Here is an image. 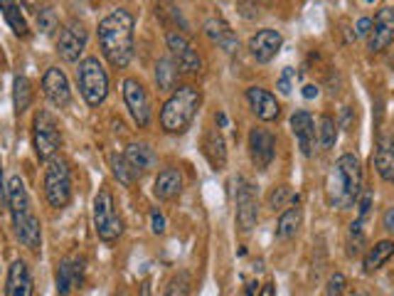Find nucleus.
<instances>
[{"instance_id":"nucleus-34","label":"nucleus","mask_w":394,"mask_h":296,"mask_svg":"<svg viewBox=\"0 0 394 296\" xmlns=\"http://www.w3.org/2000/svg\"><path fill=\"white\" fill-rule=\"evenodd\" d=\"M288 202H298V195H293L288 185H278V188L274 190L271 195H269V205H271L274 210H278V207H286Z\"/></svg>"},{"instance_id":"nucleus-26","label":"nucleus","mask_w":394,"mask_h":296,"mask_svg":"<svg viewBox=\"0 0 394 296\" xmlns=\"http://www.w3.org/2000/svg\"><path fill=\"white\" fill-rule=\"evenodd\" d=\"M178 77H180V70L170 57L158 60V65H155V82H158V89L175 92L178 89Z\"/></svg>"},{"instance_id":"nucleus-35","label":"nucleus","mask_w":394,"mask_h":296,"mask_svg":"<svg viewBox=\"0 0 394 296\" xmlns=\"http://www.w3.org/2000/svg\"><path fill=\"white\" fill-rule=\"evenodd\" d=\"M57 25H60V20H57V13L52 8H43L38 13V30L43 35H52L57 30Z\"/></svg>"},{"instance_id":"nucleus-33","label":"nucleus","mask_w":394,"mask_h":296,"mask_svg":"<svg viewBox=\"0 0 394 296\" xmlns=\"http://www.w3.org/2000/svg\"><path fill=\"white\" fill-rule=\"evenodd\" d=\"M190 292H193V277L188 272H178L168 282L163 296H190Z\"/></svg>"},{"instance_id":"nucleus-13","label":"nucleus","mask_w":394,"mask_h":296,"mask_svg":"<svg viewBox=\"0 0 394 296\" xmlns=\"http://www.w3.org/2000/svg\"><path fill=\"white\" fill-rule=\"evenodd\" d=\"M249 155H252V163L259 170H266L271 165L274 155H276V136L269 128L254 126L249 131Z\"/></svg>"},{"instance_id":"nucleus-16","label":"nucleus","mask_w":394,"mask_h":296,"mask_svg":"<svg viewBox=\"0 0 394 296\" xmlns=\"http://www.w3.org/2000/svg\"><path fill=\"white\" fill-rule=\"evenodd\" d=\"M43 92L47 97V102L52 106H67L72 102V89H69V80L67 75L60 70V67H50L43 77Z\"/></svg>"},{"instance_id":"nucleus-10","label":"nucleus","mask_w":394,"mask_h":296,"mask_svg":"<svg viewBox=\"0 0 394 296\" xmlns=\"http://www.w3.org/2000/svg\"><path fill=\"white\" fill-rule=\"evenodd\" d=\"M165 45H168L170 60L178 65L180 75H197V72L202 70L200 55H197V52L193 50V45H190L180 33H175L173 30V33L165 35Z\"/></svg>"},{"instance_id":"nucleus-4","label":"nucleus","mask_w":394,"mask_h":296,"mask_svg":"<svg viewBox=\"0 0 394 296\" xmlns=\"http://www.w3.org/2000/svg\"><path fill=\"white\" fill-rule=\"evenodd\" d=\"M200 92L195 87L185 84L178 87L173 94L168 97V102L160 109V126L165 133H185L193 124L197 109H200Z\"/></svg>"},{"instance_id":"nucleus-7","label":"nucleus","mask_w":394,"mask_h":296,"mask_svg":"<svg viewBox=\"0 0 394 296\" xmlns=\"http://www.w3.org/2000/svg\"><path fill=\"white\" fill-rule=\"evenodd\" d=\"M94 230L101 242H116L123 232V222L116 215L111 190L101 188L94 197Z\"/></svg>"},{"instance_id":"nucleus-9","label":"nucleus","mask_w":394,"mask_h":296,"mask_svg":"<svg viewBox=\"0 0 394 296\" xmlns=\"http://www.w3.org/2000/svg\"><path fill=\"white\" fill-rule=\"evenodd\" d=\"M123 102H126V109H128V114H131L133 121H136V126L146 128L150 124V116H153V111H150V99L141 82L133 80V77L123 80Z\"/></svg>"},{"instance_id":"nucleus-22","label":"nucleus","mask_w":394,"mask_h":296,"mask_svg":"<svg viewBox=\"0 0 394 296\" xmlns=\"http://www.w3.org/2000/svg\"><path fill=\"white\" fill-rule=\"evenodd\" d=\"M183 193V173L178 168H163L153 183V195L158 200H173Z\"/></svg>"},{"instance_id":"nucleus-32","label":"nucleus","mask_w":394,"mask_h":296,"mask_svg":"<svg viewBox=\"0 0 394 296\" xmlns=\"http://www.w3.org/2000/svg\"><path fill=\"white\" fill-rule=\"evenodd\" d=\"M318 141L323 148H333L335 141H338V124H335L333 116H320V128H318Z\"/></svg>"},{"instance_id":"nucleus-5","label":"nucleus","mask_w":394,"mask_h":296,"mask_svg":"<svg viewBox=\"0 0 394 296\" xmlns=\"http://www.w3.org/2000/svg\"><path fill=\"white\" fill-rule=\"evenodd\" d=\"M77 84L79 94L89 106H101L108 97V75L96 57H84L77 67Z\"/></svg>"},{"instance_id":"nucleus-41","label":"nucleus","mask_w":394,"mask_h":296,"mask_svg":"<svg viewBox=\"0 0 394 296\" xmlns=\"http://www.w3.org/2000/svg\"><path fill=\"white\" fill-rule=\"evenodd\" d=\"M382 227L394 235V207H390V210L385 212V217H382Z\"/></svg>"},{"instance_id":"nucleus-18","label":"nucleus","mask_w":394,"mask_h":296,"mask_svg":"<svg viewBox=\"0 0 394 296\" xmlns=\"http://www.w3.org/2000/svg\"><path fill=\"white\" fill-rule=\"evenodd\" d=\"M247 102L252 106V111L257 114V119L261 121H276L278 114H281V106H278L276 97L271 92L261 89V87H249L247 89Z\"/></svg>"},{"instance_id":"nucleus-2","label":"nucleus","mask_w":394,"mask_h":296,"mask_svg":"<svg viewBox=\"0 0 394 296\" xmlns=\"http://www.w3.org/2000/svg\"><path fill=\"white\" fill-rule=\"evenodd\" d=\"M8 207L10 215H13V227L18 240L30 252H38L40 245H43V225H40L38 215H35L25 180L20 175H13L8 183Z\"/></svg>"},{"instance_id":"nucleus-3","label":"nucleus","mask_w":394,"mask_h":296,"mask_svg":"<svg viewBox=\"0 0 394 296\" xmlns=\"http://www.w3.org/2000/svg\"><path fill=\"white\" fill-rule=\"evenodd\" d=\"M325 193H328L330 205L338 210H347L355 205L362 193V165L357 155H340L338 163L333 165V173L328 175Z\"/></svg>"},{"instance_id":"nucleus-27","label":"nucleus","mask_w":394,"mask_h":296,"mask_svg":"<svg viewBox=\"0 0 394 296\" xmlns=\"http://www.w3.org/2000/svg\"><path fill=\"white\" fill-rule=\"evenodd\" d=\"M394 254V242L392 240H382V242H377L375 247H370L367 249V254H365V259H362V269H365L367 274H372V272H377V269L382 267V264L387 262Z\"/></svg>"},{"instance_id":"nucleus-43","label":"nucleus","mask_w":394,"mask_h":296,"mask_svg":"<svg viewBox=\"0 0 394 296\" xmlns=\"http://www.w3.org/2000/svg\"><path fill=\"white\" fill-rule=\"evenodd\" d=\"M303 97L305 99H315V97H318V87H315V84H305L303 87Z\"/></svg>"},{"instance_id":"nucleus-28","label":"nucleus","mask_w":394,"mask_h":296,"mask_svg":"<svg viewBox=\"0 0 394 296\" xmlns=\"http://www.w3.org/2000/svg\"><path fill=\"white\" fill-rule=\"evenodd\" d=\"M30 102H33V84H30L28 77L18 75L13 82V104H15V114H25L30 109Z\"/></svg>"},{"instance_id":"nucleus-8","label":"nucleus","mask_w":394,"mask_h":296,"mask_svg":"<svg viewBox=\"0 0 394 296\" xmlns=\"http://www.w3.org/2000/svg\"><path fill=\"white\" fill-rule=\"evenodd\" d=\"M62 143L60 124L50 111H38L33 121V146L40 160H50Z\"/></svg>"},{"instance_id":"nucleus-23","label":"nucleus","mask_w":394,"mask_h":296,"mask_svg":"<svg viewBox=\"0 0 394 296\" xmlns=\"http://www.w3.org/2000/svg\"><path fill=\"white\" fill-rule=\"evenodd\" d=\"M205 35L217 45V48H222L225 52H235L237 48H240V40H237L235 30H232L230 25H227L225 20H220V18L207 20V23H205Z\"/></svg>"},{"instance_id":"nucleus-1","label":"nucleus","mask_w":394,"mask_h":296,"mask_svg":"<svg viewBox=\"0 0 394 296\" xmlns=\"http://www.w3.org/2000/svg\"><path fill=\"white\" fill-rule=\"evenodd\" d=\"M136 20L126 8H116L98 23V48L101 55L108 60V65L123 70L131 65L136 40H133Z\"/></svg>"},{"instance_id":"nucleus-15","label":"nucleus","mask_w":394,"mask_h":296,"mask_svg":"<svg viewBox=\"0 0 394 296\" xmlns=\"http://www.w3.org/2000/svg\"><path fill=\"white\" fill-rule=\"evenodd\" d=\"M81 282H84V259L81 257L62 259L60 267H57V277H55L57 294L69 296L74 289L81 287Z\"/></svg>"},{"instance_id":"nucleus-30","label":"nucleus","mask_w":394,"mask_h":296,"mask_svg":"<svg viewBox=\"0 0 394 296\" xmlns=\"http://www.w3.org/2000/svg\"><path fill=\"white\" fill-rule=\"evenodd\" d=\"M375 168L377 173H380L382 180H387V183H394V150L382 146L380 150L375 153Z\"/></svg>"},{"instance_id":"nucleus-19","label":"nucleus","mask_w":394,"mask_h":296,"mask_svg":"<svg viewBox=\"0 0 394 296\" xmlns=\"http://www.w3.org/2000/svg\"><path fill=\"white\" fill-rule=\"evenodd\" d=\"M33 284V274H30V267L23 262V259H15L8 269V287H5V296H33L35 292Z\"/></svg>"},{"instance_id":"nucleus-11","label":"nucleus","mask_w":394,"mask_h":296,"mask_svg":"<svg viewBox=\"0 0 394 296\" xmlns=\"http://www.w3.org/2000/svg\"><path fill=\"white\" fill-rule=\"evenodd\" d=\"M86 43H89V30L84 28V23L74 20V23H69L60 33L57 52H60V57L64 62H79L81 52L86 50Z\"/></svg>"},{"instance_id":"nucleus-46","label":"nucleus","mask_w":394,"mask_h":296,"mask_svg":"<svg viewBox=\"0 0 394 296\" xmlns=\"http://www.w3.org/2000/svg\"><path fill=\"white\" fill-rule=\"evenodd\" d=\"M217 121H220V126H227V116H225V114H217Z\"/></svg>"},{"instance_id":"nucleus-39","label":"nucleus","mask_w":394,"mask_h":296,"mask_svg":"<svg viewBox=\"0 0 394 296\" xmlns=\"http://www.w3.org/2000/svg\"><path fill=\"white\" fill-rule=\"evenodd\" d=\"M291 77H293V70L291 67H286V70H283V75H281V80H278V92H281V94H291Z\"/></svg>"},{"instance_id":"nucleus-12","label":"nucleus","mask_w":394,"mask_h":296,"mask_svg":"<svg viewBox=\"0 0 394 296\" xmlns=\"http://www.w3.org/2000/svg\"><path fill=\"white\" fill-rule=\"evenodd\" d=\"M237 225L242 232H249L259 220V202L257 193H254V185L247 178H237Z\"/></svg>"},{"instance_id":"nucleus-24","label":"nucleus","mask_w":394,"mask_h":296,"mask_svg":"<svg viewBox=\"0 0 394 296\" xmlns=\"http://www.w3.org/2000/svg\"><path fill=\"white\" fill-rule=\"evenodd\" d=\"M123 158L128 160V165H131L136 175L148 173V170L158 163V155H155V150L150 148L148 143H131V146L126 148V153H123Z\"/></svg>"},{"instance_id":"nucleus-31","label":"nucleus","mask_w":394,"mask_h":296,"mask_svg":"<svg viewBox=\"0 0 394 296\" xmlns=\"http://www.w3.org/2000/svg\"><path fill=\"white\" fill-rule=\"evenodd\" d=\"M108 163H111V173L116 175V180L121 185H131L133 180H136V173H133V168L128 165V160L123 158V155H118V153H113L111 158H108Z\"/></svg>"},{"instance_id":"nucleus-6","label":"nucleus","mask_w":394,"mask_h":296,"mask_svg":"<svg viewBox=\"0 0 394 296\" xmlns=\"http://www.w3.org/2000/svg\"><path fill=\"white\" fill-rule=\"evenodd\" d=\"M45 197H47L50 207H67V202L72 200V173L67 160L62 158H50L47 168H45Z\"/></svg>"},{"instance_id":"nucleus-38","label":"nucleus","mask_w":394,"mask_h":296,"mask_svg":"<svg viewBox=\"0 0 394 296\" xmlns=\"http://www.w3.org/2000/svg\"><path fill=\"white\" fill-rule=\"evenodd\" d=\"M150 230H153V235H163L165 232V217L158 207L150 210Z\"/></svg>"},{"instance_id":"nucleus-21","label":"nucleus","mask_w":394,"mask_h":296,"mask_svg":"<svg viewBox=\"0 0 394 296\" xmlns=\"http://www.w3.org/2000/svg\"><path fill=\"white\" fill-rule=\"evenodd\" d=\"M202 153L210 160V165L215 170H225L227 165V146L225 136L220 133V128H207L205 138H202Z\"/></svg>"},{"instance_id":"nucleus-20","label":"nucleus","mask_w":394,"mask_h":296,"mask_svg":"<svg viewBox=\"0 0 394 296\" xmlns=\"http://www.w3.org/2000/svg\"><path fill=\"white\" fill-rule=\"evenodd\" d=\"M291 131H293L296 141H298L300 153L308 158V155L313 153V146H315V124H313V116H310L308 111H296L293 116H291Z\"/></svg>"},{"instance_id":"nucleus-37","label":"nucleus","mask_w":394,"mask_h":296,"mask_svg":"<svg viewBox=\"0 0 394 296\" xmlns=\"http://www.w3.org/2000/svg\"><path fill=\"white\" fill-rule=\"evenodd\" d=\"M355 205H357V220L365 222L367 220V212H370V207H372V193H370V190H362Z\"/></svg>"},{"instance_id":"nucleus-36","label":"nucleus","mask_w":394,"mask_h":296,"mask_svg":"<svg viewBox=\"0 0 394 296\" xmlns=\"http://www.w3.org/2000/svg\"><path fill=\"white\" fill-rule=\"evenodd\" d=\"M345 287H347V282L343 274H333V277L328 279V287H325V296H343Z\"/></svg>"},{"instance_id":"nucleus-25","label":"nucleus","mask_w":394,"mask_h":296,"mask_svg":"<svg viewBox=\"0 0 394 296\" xmlns=\"http://www.w3.org/2000/svg\"><path fill=\"white\" fill-rule=\"evenodd\" d=\"M0 13H3L5 23L10 25V30H13L18 38H28L30 35L28 20H25L23 8H20L15 0H0Z\"/></svg>"},{"instance_id":"nucleus-44","label":"nucleus","mask_w":394,"mask_h":296,"mask_svg":"<svg viewBox=\"0 0 394 296\" xmlns=\"http://www.w3.org/2000/svg\"><path fill=\"white\" fill-rule=\"evenodd\" d=\"M259 296H276V287H274V284H264Z\"/></svg>"},{"instance_id":"nucleus-48","label":"nucleus","mask_w":394,"mask_h":296,"mask_svg":"<svg viewBox=\"0 0 394 296\" xmlns=\"http://www.w3.org/2000/svg\"><path fill=\"white\" fill-rule=\"evenodd\" d=\"M350 296H367V294H362V292H355V294H350Z\"/></svg>"},{"instance_id":"nucleus-42","label":"nucleus","mask_w":394,"mask_h":296,"mask_svg":"<svg viewBox=\"0 0 394 296\" xmlns=\"http://www.w3.org/2000/svg\"><path fill=\"white\" fill-rule=\"evenodd\" d=\"M0 205H8V185L3 183V168H0Z\"/></svg>"},{"instance_id":"nucleus-17","label":"nucleus","mask_w":394,"mask_h":296,"mask_svg":"<svg viewBox=\"0 0 394 296\" xmlns=\"http://www.w3.org/2000/svg\"><path fill=\"white\" fill-rule=\"evenodd\" d=\"M283 45V38L278 30H259L257 35H252L249 38V52H252V57L257 62H261V65H266V62H271L274 57H276V52L281 50Z\"/></svg>"},{"instance_id":"nucleus-45","label":"nucleus","mask_w":394,"mask_h":296,"mask_svg":"<svg viewBox=\"0 0 394 296\" xmlns=\"http://www.w3.org/2000/svg\"><path fill=\"white\" fill-rule=\"evenodd\" d=\"M141 296H153V294H150V282H143V287H141Z\"/></svg>"},{"instance_id":"nucleus-40","label":"nucleus","mask_w":394,"mask_h":296,"mask_svg":"<svg viewBox=\"0 0 394 296\" xmlns=\"http://www.w3.org/2000/svg\"><path fill=\"white\" fill-rule=\"evenodd\" d=\"M370 30H372V20L370 18L357 20V35H360V38H367V35H370Z\"/></svg>"},{"instance_id":"nucleus-14","label":"nucleus","mask_w":394,"mask_h":296,"mask_svg":"<svg viewBox=\"0 0 394 296\" xmlns=\"http://www.w3.org/2000/svg\"><path fill=\"white\" fill-rule=\"evenodd\" d=\"M394 40V8H380V13L372 20V30L367 35V48L372 52H385Z\"/></svg>"},{"instance_id":"nucleus-47","label":"nucleus","mask_w":394,"mask_h":296,"mask_svg":"<svg viewBox=\"0 0 394 296\" xmlns=\"http://www.w3.org/2000/svg\"><path fill=\"white\" fill-rule=\"evenodd\" d=\"M365 5H375V3H380V0H362Z\"/></svg>"},{"instance_id":"nucleus-29","label":"nucleus","mask_w":394,"mask_h":296,"mask_svg":"<svg viewBox=\"0 0 394 296\" xmlns=\"http://www.w3.org/2000/svg\"><path fill=\"white\" fill-rule=\"evenodd\" d=\"M298 227H300V207H288L278 217L276 237L278 240H291V237H296V232H298Z\"/></svg>"}]
</instances>
